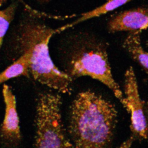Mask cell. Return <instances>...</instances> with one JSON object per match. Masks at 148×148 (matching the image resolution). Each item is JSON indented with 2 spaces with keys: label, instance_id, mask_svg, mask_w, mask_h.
Returning a JSON list of instances; mask_svg holds the SVG:
<instances>
[{
  "label": "cell",
  "instance_id": "cell-1",
  "mask_svg": "<svg viewBox=\"0 0 148 148\" xmlns=\"http://www.w3.org/2000/svg\"><path fill=\"white\" fill-rule=\"evenodd\" d=\"M117 119L115 107L109 100L90 90L80 92L73 102L69 127L75 147H108Z\"/></svg>",
  "mask_w": 148,
  "mask_h": 148
},
{
  "label": "cell",
  "instance_id": "cell-2",
  "mask_svg": "<svg viewBox=\"0 0 148 148\" xmlns=\"http://www.w3.org/2000/svg\"><path fill=\"white\" fill-rule=\"evenodd\" d=\"M57 32L43 24L30 21L23 25L18 42L22 52L29 55L30 72L36 81L63 93L69 92L71 76L61 71L51 60L49 45Z\"/></svg>",
  "mask_w": 148,
  "mask_h": 148
},
{
  "label": "cell",
  "instance_id": "cell-3",
  "mask_svg": "<svg viewBox=\"0 0 148 148\" xmlns=\"http://www.w3.org/2000/svg\"><path fill=\"white\" fill-rule=\"evenodd\" d=\"M71 76H89L108 87L125 108V98L114 79L106 46L97 38L84 40L75 52L71 62Z\"/></svg>",
  "mask_w": 148,
  "mask_h": 148
},
{
  "label": "cell",
  "instance_id": "cell-4",
  "mask_svg": "<svg viewBox=\"0 0 148 148\" xmlns=\"http://www.w3.org/2000/svg\"><path fill=\"white\" fill-rule=\"evenodd\" d=\"M61 105V97L58 95L49 92L39 95L35 120L36 147H74L65 133L62 119Z\"/></svg>",
  "mask_w": 148,
  "mask_h": 148
},
{
  "label": "cell",
  "instance_id": "cell-5",
  "mask_svg": "<svg viewBox=\"0 0 148 148\" xmlns=\"http://www.w3.org/2000/svg\"><path fill=\"white\" fill-rule=\"evenodd\" d=\"M125 109L131 113L130 130L132 136L124 143L127 147L136 139H146L148 137V125L144 112L143 101L139 94L138 84L134 70L129 67L125 76Z\"/></svg>",
  "mask_w": 148,
  "mask_h": 148
},
{
  "label": "cell",
  "instance_id": "cell-6",
  "mask_svg": "<svg viewBox=\"0 0 148 148\" xmlns=\"http://www.w3.org/2000/svg\"><path fill=\"white\" fill-rule=\"evenodd\" d=\"M2 93L5 110L4 118L1 126V137L7 143L14 145L19 142L21 138L16 99L11 88L7 84H3Z\"/></svg>",
  "mask_w": 148,
  "mask_h": 148
},
{
  "label": "cell",
  "instance_id": "cell-7",
  "mask_svg": "<svg viewBox=\"0 0 148 148\" xmlns=\"http://www.w3.org/2000/svg\"><path fill=\"white\" fill-rule=\"evenodd\" d=\"M148 28V7L125 10L111 18L108 28L111 32L140 31Z\"/></svg>",
  "mask_w": 148,
  "mask_h": 148
},
{
  "label": "cell",
  "instance_id": "cell-8",
  "mask_svg": "<svg viewBox=\"0 0 148 148\" xmlns=\"http://www.w3.org/2000/svg\"><path fill=\"white\" fill-rule=\"evenodd\" d=\"M141 31L130 32L123 43V47L148 73V52L143 49L141 45L140 34Z\"/></svg>",
  "mask_w": 148,
  "mask_h": 148
},
{
  "label": "cell",
  "instance_id": "cell-9",
  "mask_svg": "<svg viewBox=\"0 0 148 148\" xmlns=\"http://www.w3.org/2000/svg\"><path fill=\"white\" fill-rule=\"evenodd\" d=\"M30 57L29 54L22 52L18 60L8 67L0 75V83H4L9 79L24 76H30Z\"/></svg>",
  "mask_w": 148,
  "mask_h": 148
},
{
  "label": "cell",
  "instance_id": "cell-10",
  "mask_svg": "<svg viewBox=\"0 0 148 148\" xmlns=\"http://www.w3.org/2000/svg\"><path fill=\"white\" fill-rule=\"evenodd\" d=\"M132 1L133 0H108L106 2L99 7L82 14L80 18L72 23L59 28V30L60 32L63 31L84 21L106 14Z\"/></svg>",
  "mask_w": 148,
  "mask_h": 148
},
{
  "label": "cell",
  "instance_id": "cell-11",
  "mask_svg": "<svg viewBox=\"0 0 148 148\" xmlns=\"http://www.w3.org/2000/svg\"><path fill=\"white\" fill-rule=\"evenodd\" d=\"M16 3H12L0 11V47H2L4 38L12 21L14 19L17 7Z\"/></svg>",
  "mask_w": 148,
  "mask_h": 148
},
{
  "label": "cell",
  "instance_id": "cell-12",
  "mask_svg": "<svg viewBox=\"0 0 148 148\" xmlns=\"http://www.w3.org/2000/svg\"><path fill=\"white\" fill-rule=\"evenodd\" d=\"M143 104L144 112L148 125V101H143Z\"/></svg>",
  "mask_w": 148,
  "mask_h": 148
},
{
  "label": "cell",
  "instance_id": "cell-13",
  "mask_svg": "<svg viewBox=\"0 0 148 148\" xmlns=\"http://www.w3.org/2000/svg\"><path fill=\"white\" fill-rule=\"evenodd\" d=\"M8 1V0H0V6H2L3 4H4L5 3L7 2ZM18 1L23 4L26 6V7L27 8V9H31L29 7L28 5H26V4L25 3L23 0H18Z\"/></svg>",
  "mask_w": 148,
  "mask_h": 148
},
{
  "label": "cell",
  "instance_id": "cell-14",
  "mask_svg": "<svg viewBox=\"0 0 148 148\" xmlns=\"http://www.w3.org/2000/svg\"><path fill=\"white\" fill-rule=\"evenodd\" d=\"M40 1H50V0H40Z\"/></svg>",
  "mask_w": 148,
  "mask_h": 148
},
{
  "label": "cell",
  "instance_id": "cell-15",
  "mask_svg": "<svg viewBox=\"0 0 148 148\" xmlns=\"http://www.w3.org/2000/svg\"><path fill=\"white\" fill-rule=\"evenodd\" d=\"M147 48H148V42H147Z\"/></svg>",
  "mask_w": 148,
  "mask_h": 148
}]
</instances>
